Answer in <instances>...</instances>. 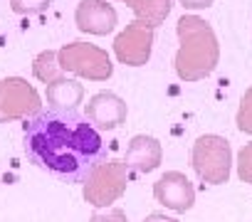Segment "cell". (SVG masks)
I'll return each mask as SVG.
<instances>
[{
    "instance_id": "cell-3",
    "label": "cell",
    "mask_w": 252,
    "mask_h": 222,
    "mask_svg": "<svg viewBox=\"0 0 252 222\" xmlns=\"http://www.w3.org/2000/svg\"><path fill=\"white\" fill-rule=\"evenodd\" d=\"M190 166L198 173L203 183L210 185H222L230 180V168H232V148L230 141L215 134L198 136L190 151Z\"/></svg>"
},
{
    "instance_id": "cell-20",
    "label": "cell",
    "mask_w": 252,
    "mask_h": 222,
    "mask_svg": "<svg viewBox=\"0 0 252 222\" xmlns=\"http://www.w3.org/2000/svg\"><path fill=\"white\" fill-rule=\"evenodd\" d=\"M144 222H178L176 217H166V215H161V212H151Z\"/></svg>"
},
{
    "instance_id": "cell-10",
    "label": "cell",
    "mask_w": 252,
    "mask_h": 222,
    "mask_svg": "<svg viewBox=\"0 0 252 222\" xmlns=\"http://www.w3.org/2000/svg\"><path fill=\"white\" fill-rule=\"evenodd\" d=\"M74 23L82 32L89 35H109L119 25V15L106 0H82L74 10Z\"/></svg>"
},
{
    "instance_id": "cell-14",
    "label": "cell",
    "mask_w": 252,
    "mask_h": 222,
    "mask_svg": "<svg viewBox=\"0 0 252 222\" xmlns=\"http://www.w3.org/2000/svg\"><path fill=\"white\" fill-rule=\"evenodd\" d=\"M32 74H35V79H40L42 84H52V82L62 79L64 72H62L60 62H57V52H55V50L40 52V55L32 59Z\"/></svg>"
},
{
    "instance_id": "cell-17",
    "label": "cell",
    "mask_w": 252,
    "mask_h": 222,
    "mask_svg": "<svg viewBox=\"0 0 252 222\" xmlns=\"http://www.w3.org/2000/svg\"><path fill=\"white\" fill-rule=\"evenodd\" d=\"M237 178L252 185V141L245 143L237 153Z\"/></svg>"
},
{
    "instance_id": "cell-1",
    "label": "cell",
    "mask_w": 252,
    "mask_h": 222,
    "mask_svg": "<svg viewBox=\"0 0 252 222\" xmlns=\"http://www.w3.org/2000/svg\"><path fill=\"white\" fill-rule=\"evenodd\" d=\"M23 146L37 168L62 183H84L106 161L101 134L77 111L42 109L23 124Z\"/></svg>"
},
{
    "instance_id": "cell-18",
    "label": "cell",
    "mask_w": 252,
    "mask_h": 222,
    "mask_svg": "<svg viewBox=\"0 0 252 222\" xmlns=\"http://www.w3.org/2000/svg\"><path fill=\"white\" fill-rule=\"evenodd\" d=\"M89 222H129L126 220V212L114 207V210H106V212H94L89 217Z\"/></svg>"
},
{
    "instance_id": "cell-19",
    "label": "cell",
    "mask_w": 252,
    "mask_h": 222,
    "mask_svg": "<svg viewBox=\"0 0 252 222\" xmlns=\"http://www.w3.org/2000/svg\"><path fill=\"white\" fill-rule=\"evenodd\" d=\"M215 0H181V5L186 10H203V8H210Z\"/></svg>"
},
{
    "instance_id": "cell-5",
    "label": "cell",
    "mask_w": 252,
    "mask_h": 222,
    "mask_svg": "<svg viewBox=\"0 0 252 222\" xmlns=\"http://www.w3.org/2000/svg\"><path fill=\"white\" fill-rule=\"evenodd\" d=\"M126 185H129V168H126V163L106 158L84 180L82 195L92 207H109L126 193Z\"/></svg>"
},
{
    "instance_id": "cell-16",
    "label": "cell",
    "mask_w": 252,
    "mask_h": 222,
    "mask_svg": "<svg viewBox=\"0 0 252 222\" xmlns=\"http://www.w3.org/2000/svg\"><path fill=\"white\" fill-rule=\"evenodd\" d=\"M52 5V0H10V10L18 15H35L45 13Z\"/></svg>"
},
{
    "instance_id": "cell-4",
    "label": "cell",
    "mask_w": 252,
    "mask_h": 222,
    "mask_svg": "<svg viewBox=\"0 0 252 222\" xmlns=\"http://www.w3.org/2000/svg\"><path fill=\"white\" fill-rule=\"evenodd\" d=\"M57 62L64 74H74L89 82H106L114 74L111 57L106 50L92 42H69L57 50Z\"/></svg>"
},
{
    "instance_id": "cell-9",
    "label": "cell",
    "mask_w": 252,
    "mask_h": 222,
    "mask_svg": "<svg viewBox=\"0 0 252 222\" xmlns=\"http://www.w3.org/2000/svg\"><path fill=\"white\" fill-rule=\"evenodd\" d=\"M154 197L173 212H186L195 205V188L183 173L168 170L154 183Z\"/></svg>"
},
{
    "instance_id": "cell-2",
    "label": "cell",
    "mask_w": 252,
    "mask_h": 222,
    "mask_svg": "<svg viewBox=\"0 0 252 222\" xmlns=\"http://www.w3.org/2000/svg\"><path fill=\"white\" fill-rule=\"evenodd\" d=\"M178 52H176V74L183 82H200L220 62V45L210 23L198 15H183L176 25Z\"/></svg>"
},
{
    "instance_id": "cell-21",
    "label": "cell",
    "mask_w": 252,
    "mask_h": 222,
    "mask_svg": "<svg viewBox=\"0 0 252 222\" xmlns=\"http://www.w3.org/2000/svg\"><path fill=\"white\" fill-rule=\"evenodd\" d=\"M121 3H126V5H129V8H131V5H134V0H121Z\"/></svg>"
},
{
    "instance_id": "cell-6",
    "label": "cell",
    "mask_w": 252,
    "mask_h": 222,
    "mask_svg": "<svg viewBox=\"0 0 252 222\" xmlns=\"http://www.w3.org/2000/svg\"><path fill=\"white\" fill-rule=\"evenodd\" d=\"M42 111V96L23 77L0 79V124L25 121Z\"/></svg>"
},
{
    "instance_id": "cell-7",
    "label": "cell",
    "mask_w": 252,
    "mask_h": 222,
    "mask_svg": "<svg viewBox=\"0 0 252 222\" xmlns=\"http://www.w3.org/2000/svg\"><path fill=\"white\" fill-rule=\"evenodd\" d=\"M154 28L144 20H131L114 37V55L126 67H144L151 59Z\"/></svg>"
},
{
    "instance_id": "cell-13",
    "label": "cell",
    "mask_w": 252,
    "mask_h": 222,
    "mask_svg": "<svg viewBox=\"0 0 252 222\" xmlns=\"http://www.w3.org/2000/svg\"><path fill=\"white\" fill-rule=\"evenodd\" d=\"M171 5H173V0H134L131 10H134L136 20H144L156 30L158 25L166 23V18L171 13Z\"/></svg>"
},
{
    "instance_id": "cell-15",
    "label": "cell",
    "mask_w": 252,
    "mask_h": 222,
    "mask_svg": "<svg viewBox=\"0 0 252 222\" xmlns=\"http://www.w3.org/2000/svg\"><path fill=\"white\" fill-rule=\"evenodd\" d=\"M235 124L242 134H252V86L242 94L240 99V109H237V116H235Z\"/></svg>"
},
{
    "instance_id": "cell-11",
    "label": "cell",
    "mask_w": 252,
    "mask_h": 222,
    "mask_svg": "<svg viewBox=\"0 0 252 222\" xmlns=\"http://www.w3.org/2000/svg\"><path fill=\"white\" fill-rule=\"evenodd\" d=\"M161 158H163V148H161L158 139L139 134L126 146L124 163H126V168H131L136 173H154L161 166Z\"/></svg>"
},
{
    "instance_id": "cell-12",
    "label": "cell",
    "mask_w": 252,
    "mask_h": 222,
    "mask_svg": "<svg viewBox=\"0 0 252 222\" xmlns=\"http://www.w3.org/2000/svg\"><path fill=\"white\" fill-rule=\"evenodd\" d=\"M82 99H84V86L77 79L62 77L47 84V106L52 111H77Z\"/></svg>"
},
{
    "instance_id": "cell-8",
    "label": "cell",
    "mask_w": 252,
    "mask_h": 222,
    "mask_svg": "<svg viewBox=\"0 0 252 222\" xmlns=\"http://www.w3.org/2000/svg\"><path fill=\"white\" fill-rule=\"evenodd\" d=\"M126 101L116 96L114 91H99L94 94L87 106H84V119L96 129V131H114L126 121Z\"/></svg>"
}]
</instances>
